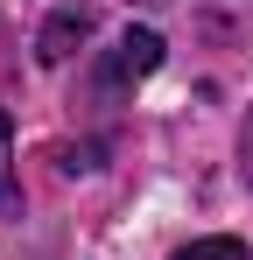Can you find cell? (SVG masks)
Segmentation results:
<instances>
[{"label": "cell", "instance_id": "obj_1", "mask_svg": "<svg viewBox=\"0 0 253 260\" xmlns=\"http://www.w3.org/2000/svg\"><path fill=\"white\" fill-rule=\"evenodd\" d=\"M148 71H162V36H155V28H126L120 49H113V63L99 71V85L120 91V85H134V78H148Z\"/></svg>", "mask_w": 253, "mask_h": 260}, {"label": "cell", "instance_id": "obj_2", "mask_svg": "<svg viewBox=\"0 0 253 260\" xmlns=\"http://www.w3.org/2000/svg\"><path fill=\"white\" fill-rule=\"evenodd\" d=\"M91 28H99V14H91V7H56V14L42 21V36H36V56H42V63H71L78 43L91 36Z\"/></svg>", "mask_w": 253, "mask_h": 260}, {"label": "cell", "instance_id": "obj_3", "mask_svg": "<svg viewBox=\"0 0 253 260\" xmlns=\"http://www.w3.org/2000/svg\"><path fill=\"white\" fill-rule=\"evenodd\" d=\"M21 211V190H14V120L0 113V218Z\"/></svg>", "mask_w": 253, "mask_h": 260}, {"label": "cell", "instance_id": "obj_4", "mask_svg": "<svg viewBox=\"0 0 253 260\" xmlns=\"http://www.w3.org/2000/svg\"><path fill=\"white\" fill-rule=\"evenodd\" d=\"M169 260H246V239H232V232H218V239H190L183 253Z\"/></svg>", "mask_w": 253, "mask_h": 260}]
</instances>
